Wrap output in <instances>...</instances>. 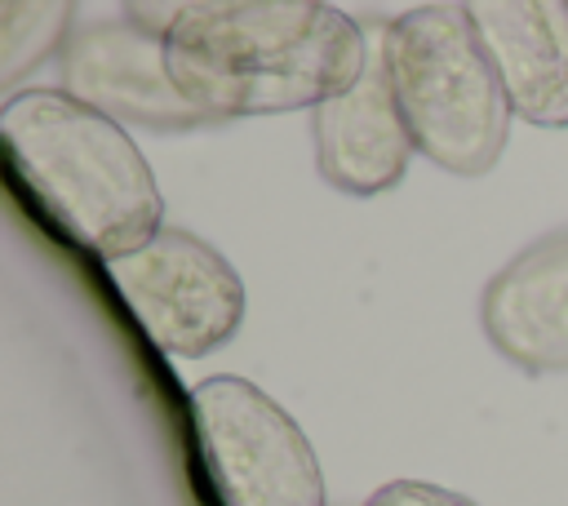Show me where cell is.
<instances>
[{
	"mask_svg": "<svg viewBox=\"0 0 568 506\" xmlns=\"http://www.w3.org/2000/svg\"><path fill=\"white\" fill-rule=\"evenodd\" d=\"M173 84L217 124L324 107L368 71L355 18L320 0H191L164 40Z\"/></svg>",
	"mask_w": 568,
	"mask_h": 506,
	"instance_id": "obj_1",
	"label": "cell"
},
{
	"mask_svg": "<svg viewBox=\"0 0 568 506\" xmlns=\"http://www.w3.org/2000/svg\"><path fill=\"white\" fill-rule=\"evenodd\" d=\"M18 186L102 262L138 253L164 226V200L129 129L67 89H18L0 107Z\"/></svg>",
	"mask_w": 568,
	"mask_h": 506,
	"instance_id": "obj_2",
	"label": "cell"
},
{
	"mask_svg": "<svg viewBox=\"0 0 568 506\" xmlns=\"http://www.w3.org/2000/svg\"><path fill=\"white\" fill-rule=\"evenodd\" d=\"M377 62L413 146L457 178L488 173L510 138L501 75L466 4H417L377 36Z\"/></svg>",
	"mask_w": 568,
	"mask_h": 506,
	"instance_id": "obj_3",
	"label": "cell"
},
{
	"mask_svg": "<svg viewBox=\"0 0 568 506\" xmlns=\"http://www.w3.org/2000/svg\"><path fill=\"white\" fill-rule=\"evenodd\" d=\"M195 444L222 506H328L306 431L262 386L213 373L186 395Z\"/></svg>",
	"mask_w": 568,
	"mask_h": 506,
	"instance_id": "obj_4",
	"label": "cell"
},
{
	"mask_svg": "<svg viewBox=\"0 0 568 506\" xmlns=\"http://www.w3.org/2000/svg\"><path fill=\"white\" fill-rule=\"evenodd\" d=\"M106 275L146 337L178 360L226 346L244 320L235 266L182 226H160L138 253L106 262Z\"/></svg>",
	"mask_w": 568,
	"mask_h": 506,
	"instance_id": "obj_5",
	"label": "cell"
},
{
	"mask_svg": "<svg viewBox=\"0 0 568 506\" xmlns=\"http://www.w3.org/2000/svg\"><path fill=\"white\" fill-rule=\"evenodd\" d=\"M62 89L102 115L155 133H182L213 124L169 75L164 40L142 31L124 9L75 22L62 58Z\"/></svg>",
	"mask_w": 568,
	"mask_h": 506,
	"instance_id": "obj_6",
	"label": "cell"
},
{
	"mask_svg": "<svg viewBox=\"0 0 568 506\" xmlns=\"http://www.w3.org/2000/svg\"><path fill=\"white\" fill-rule=\"evenodd\" d=\"M479 320L497 355L524 373L568 368V231L519 249L479 297Z\"/></svg>",
	"mask_w": 568,
	"mask_h": 506,
	"instance_id": "obj_7",
	"label": "cell"
},
{
	"mask_svg": "<svg viewBox=\"0 0 568 506\" xmlns=\"http://www.w3.org/2000/svg\"><path fill=\"white\" fill-rule=\"evenodd\" d=\"M506 102L537 129H568V0L466 4Z\"/></svg>",
	"mask_w": 568,
	"mask_h": 506,
	"instance_id": "obj_8",
	"label": "cell"
},
{
	"mask_svg": "<svg viewBox=\"0 0 568 506\" xmlns=\"http://www.w3.org/2000/svg\"><path fill=\"white\" fill-rule=\"evenodd\" d=\"M311 133H315L320 178L359 200L390 191L404 178L408 155L417 151L377 53L368 58V71L346 93L311 111Z\"/></svg>",
	"mask_w": 568,
	"mask_h": 506,
	"instance_id": "obj_9",
	"label": "cell"
},
{
	"mask_svg": "<svg viewBox=\"0 0 568 506\" xmlns=\"http://www.w3.org/2000/svg\"><path fill=\"white\" fill-rule=\"evenodd\" d=\"M75 18L80 9L71 0H4L0 4V84L13 89L40 62L62 58L75 31Z\"/></svg>",
	"mask_w": 568,
	"mask_h": 506,
	"instance_id": "obj_10",
	"label": "cell"
},
{
	"mask_svg": "<svg viewBox=\"0 0 568 506\" xmlns=\"http://www.w3.org/2000/svg\"><path fill=\"white\" fill-rule=\"evenodd\" d=\"M364 506H475L470 497L430 479H390L364 497Z\"/></svg>",
	"mask_w": 568,
	"mask_h": 506,
	"instance_id": "obj_11",
	"label": "cell"
}]
</instances>
